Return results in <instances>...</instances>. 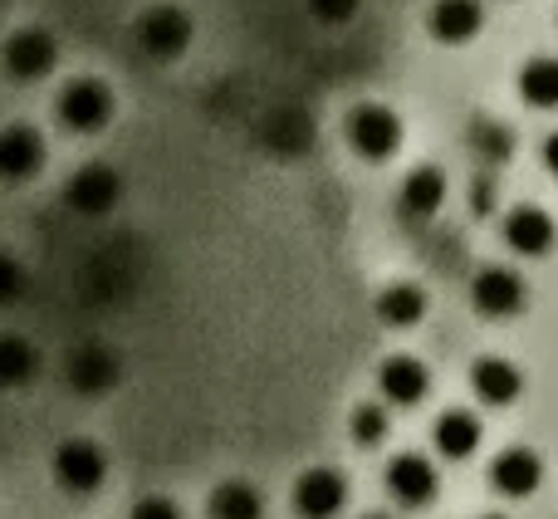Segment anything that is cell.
I'll return each instance as SVG.
<instances>
[{
    "mask_svg": "<svg viewBox=\"0 0 558 519\" xmlns=\"http://www.w3.org/2000/svg\"><path fill=\"white\" fill-rule=\"evenodd\" d=\"M54 118H59V128H69V133H104V128L118 118V98L104 79L78 74L59 88Z\"/></svg>",
    "mask_w": 558,
    "mask_h": 519,
    "instance_id": "6da1fadb",
    "label": "cell"
},
{
    "mask_svg": "<svg viewBox=\"0 0 558 519\" xmlns=\"http://www.w3.org/2000/svg\"><path fill=\"white\" fill-rule=\"evenodd\" d=\"M49 475L64 495H94L108 481V451L94 436H64L49 456Z\"/></svg>",
    "mask_w": 558,
    "mask_h": 519,
    "instance_id": "7a4b0ae2",
    "label": "cell"
},
{
    "mask_svg": "<svg viewBox=\"0 0 558 519\" xmlns=\"http://www.w3.org/2000/svg\"><path fill=\"white\" fill-rule=\"evenodd\" d=\"M0 64H5V74L15 84H39L59 64V39L45 25H20V29H10L5 49H0Z\"/></svg>",
    "mask_w": 558,
    "mask_h": 519,
    "instance_id": "3957f363",
    "label": "cell"
},
{
    "mask_svg": "<svg viewBox=\"0 0 558 519\" xmlns=\"http://www.w3.org/2000/svg\"><path fill=\"white\" fill-rule=\"evenodd\" d=\"M137 35V49L153 59H177L186 45L196 39V20L186 15L182 5H172V0H162V5H147L143 15H137L133 25Z\"/></svg>",
    "mask_w": 558,
    "mask_h": 519,
    "instance_id": "277c9868",
    "label": "cell"
},
{
    "mask_svg": "<svg viewBox=\"0 0 558 519\" xmlns=\"http://www.w3.org/2000/svg\"><path fill=\"white\" fill-rule=\"evenodd\" d=\"M123 202V172L113 162H84L64 182V206L78 216H108Z\"/></svg>",
    "mask_w": 558,
    "mask_h": 519,
    "instance_id": "5b68a950",
    "label": "cell"
},
{
    "mask_svg": "<svg viewBox=\"0 0 558 519\" xmlns=\"http://www.w3.org/2000/svg\"><path fill=\"white\" fill-rule=\"evenodd\" d=\"M118 377H123V358H118V348H108V343H78V348H69L64 383L74 387L78 397L113 393Z\"/></svg>",
    "mask_w": 558,
    "mask_h": 519,
    "instance_id": "8992f818",
    "label": "cell"
},
{
    "mask_svg": "<svg viewBox=\"0 0 558 519\" xmlns=\"http://www.w3.org/2000/svg\"><path fill=\"white\" fill-rule=\"evenodd\" d=\"M348 143L367 162H387L397 153V143H402V123H397V113L387 104H357L348 113Z\"/></svg>",
    "mask_w": 558,
    "mask_h": 519,
    "instance_id": "52a82bcc",
    "label": "cell"
},
{
    "mask_svg": "<svg viewBox=\"0 0 558 519\" xmlns=\"http://www.w3.org/2000/svg\"><path fill=\"white\" fill-rule=\"evenodd\" d=\"M471 304L481 309L485 318H514L524 304H530V289L514 269L505 265H485L481 275L471 279Z\"/></svg>",
    "mask_w": 558,
    "mask_h": 519,
    "instance_id": "ba28073f",
    "label": "cell"
},
{
    "mask_svg": "<svg viewBox=\"0 0 558 519\" xmlns=\"http://www.w3.org/2000/svg\"><path fill=\"white\" fill-rule=\"evenodd\" d=\"M348 505V481L333 466H308L294 481V510L299 519H333Z\"/></svg>",
    "mask_w": 558,
    "mask_h": 519,
    "instance_id": "9c48e42d",
    "label": "cell"
},
{
    "mask_svg": "<svg viewBox=\"0 0 558 519\" xmlns=\"http://www.w3.org/2000/svg\"><path fill=\"white\" fill-rule=\"evenodd\" d=\"M49 147H45V133L35 123H5L0 128V177L5 182H25L45 167Z\"/></svg>",
    "mask_w": 558,
    "mask_h": 519,
    "instance_id": "30bf717a",
    "label": "cell"
},
{
    "mask_svg": "<svg viewBox=\"0 0 558 519\" xmlns=\"http://www.w3.org/2000/svg\"><path fill=\"white\" fill-rule=\"evenodd\" d=\"M387 491H392L397 505H407V510H416V505H426L436 495V471L426 456L416 451H402L387 461Z\"/></svg>",
    "mask_w": 558,
    "mask_h": 519,
    "instance_id": "8fae6325",
    "label": "cell"
},
{
    "mask_svg": "<svg viewBox=\"0 0 558 519\" xmlns=\"http://www.w3.org/2000/svg\"><path fill=\"white\" fill-rule=\"evenodd\" d=\"M490 481H495V491L510 495V500L534 495L539 491V481H544L539 451H530V446H510V451H500L495 456V466H490Z\"/></svg>",
    "mask_w": 558,
    "mask_h": 519,
    "instance_id": "7c38bea8",
    "label": "cell"
},
{
    "mask_svg": "<svg viewBox=\"0 0 558 519\" xmlns=\"http://www.w3.org/2000/svg\"><path fill=\"white\" fill-rule=\"evenodd\" d=\"M377 387L387 393V402H397V407H416L426 393H432V373H426L422 358H412V353H392V358L383 363V373H377Z\"/></svg>",
    "mask_w": 558,
    "mask_h": 519,
    "instance_id": "4fadbf2b",
    "label": "cell"
},
{
    "mask_svg": "<svg viewBox=\"0 0 558 519\" xmlns=\"http://www.w3.org/2000/svg\"><path fill=\"white\" fill-rule=\"evenodd\" d=\"M554 216L544 206H514L505 216V245L514 255H549L554 251Z\"/></svg>",
    "mask_w": 558,
    "mask_h": 519,
    "instance_id": "5bb4252c",
    "label": "cell"
},
{
    "mask_svg": "<svg viewBox=\"0 0 558 519\" xmlns=\"http://www.w3.org/2000/svg\"><path fill=\"white\" fill-rule=\"evenodd\" d=\"M471 387H475V397H481V402L510 407L514 397L524 393V373L510 363V358L485 353V358H475V363H471Z\"/></svg>",
    "mask_w": 558,
    "mask_h": 519,
    "instance_id": "9a60e30c",
    "label": "cell"
},
{
    "mask_svg": "<svg viewBox=\"0 0 558 519\" xmlns=\"http://www.w3.org/2000/svg\"><path fill=\"white\" fill-rule=\"evenodd\" d=\"M426 25H432V35L441 45H465L485 25V10H481V0H436Z\"/></svg>",
    "mask_w": 558,
    "mask_h": 519,
    "instance_id": "2e32d148",
    "label": "cell"
},
{
    "mask_svg": "<svg viewBox=\"0 0 558 519\" xmlns=\"http://www.w3.org/2000/svg\"><path fill=\"white\" fill-rule=\"evenodd\" d=\"M441 206H446V177L436 172V167H416L402 182V212L412 216V221H432Z\"/></svg>",
    "mask_w": 558,
    "mask_h": 519,
    "instance_id": "e0dca14e",
    "label": "cell"
},
{
    "mask_svg": "<svg viewBox=\"0 0 558 519\" xmlns=\"http://www.w3.org/2000/svg\"><path fill=\"white\" fill-rule=\"evenodd\" d=\"M422 314H426V294L412 279H397V285H387L377 294V318L387 328H412V324H422Z\"/></svg>",
    "mask_w": 558,
    "mask_h": 519,
    "instance_id": "ac0fdd59",
    "label": "cell"
},
{
    "mask_svg": "<svg viewBox=\"0 0 558 519\" xmlns=\"http://www.w3.org/2000/svg\"><path fill=\"white\" fill-rule=\"evenodd\" d=\"M211 519H265V495L251 481H221L206 500Z\"/></svg>",
    "mask_w": 558,
    "mask_h": 519,
    "instance_id": "d6986e66",
    "label": "cell"
},
{
    "mask_svg": "<svg viewBox=\"0 0 558 519\" xmlns=\"http://www.w3.org/2000/svg\"><path fill=\"white\" fill-rule=\"evenodd\" d=\"M432 436H436V451H441L446 461H465V456L481 446V422H475L471 412H461V407H456V412L436 417V432Z\"/></svg>",
    "mask_w": 558,
    "mask_h": 519,
    "instance_id": "ffe728a7",
    "label": "cell"
},
{
    "mask_svg": "<svg viewBox=\"0 0 558 519\" xmlns=\"http://www.w3.org/2000/svg\"><path fill=\"white\" fill-rule=\"evenodd\" d=\"M39 377V348L25 334H0V387H25Z\"/></svg>",
    "mask_w": 558,
    "mask_h": 519,
    "instance_id": "44dd1931",
    "label": "cell"
},
{
    "mask_svg": "<svg viewBox=\"0 0 558 519\" xmlns=\"http://www.w3.org/2000/svg\"><path fill=\"white\" fill-rule=\"evenodd\" d=\"M520 94L534 108H558V59L539 55L520 69Z\"/></svg>",
    "mask_w": 558,
    "mask_h": 519,
    "instance_id": "7402d4cb",
    "label": "cell"
},
{
    "mask_svg": "<svg viewBox=\"0 0 558 519\" xmlns=\"http://www.w3.org/2000/svg\"><path fill=\"white\" fill-rule=\"evenodd\" d=\"M353 442L357 446H383L387 442V412L377 402H363L353 412Z\"/></svg>",
    "mask_w": 558,
    "mask_h": 519,
    "instance_id": "603a6c76",
    "label": "cell"
},
{
    "mask_svg": "<svg viewBox=\"0 0 558 519\" xmlns=\"http://www.w3.org/2000/svg\"><path fill=\"white\" fill-rule=\"evenodd\" d=\"M25 289H29V269L20 265L10 251H0V309L15 304V299H25Z\"/></svg>",
    "mask_w": 558,
    "mask_h": 519,
    "instance_id": "cb8c5ba5",
    "label": "cell"
},
{
    "mask_svg": "<svg viewBox=\"0 0 558 519\" xmlns=\"http://www.w3.org/2000/svg\"><path fill=\"white\" fill-rule=\"evenodd\" d=\"M471 143L481 147V153L490 157V162H500V157L510 153V133H505V128L495 123V118H481V123L471 128Z\"/></svg>",
    "mask_w": 558,
    "mask_h": 519,
    "instance_id": "d4e9b609",
    "label": "cell"
},
{
    "mask_svg": "<svg viewBox=\"0 0 558 519\" xmlns=\"http://www.w3.org/2000/svg\"><path fill=\"white\" fill-rule=\"evenodd\" d=\"M128 519H182V510H177L172 495H143Z\"/></svg>",
    "mask_w": 558,
    "mask_h": 519,
    "instance_id": "484cf974",
    "label": "cell"
},
{
    "mask_svg": "<svg viewBox=\"0 0 558 519\" xmlns=\"http://www.w3.org/2000/svg\"><path fill=\"white\" fill-rule=\"evenodd\" d=\"M308 10L318 20H328V25H343V20L357 15V0H308Z\"/></svg>",
    "mask_w": 558,
    "mask_h": 519,
    "instance_id": "4316f807",
    "label": "cell"
},
{
    "mask_svg": "<svg viewBox=\"0 0 558 519\" xmlns=\"http://www.w3.org/2000/svg\"><path fill=\"white\" fill-rule=\"evenodd\" d=\"M475 216H490L495 212V182H475Z\"/></svg>",
    "mask_w": 558,
    "mask_h": 519,
    "instance_id": "83f0119b",
    "label": "cell"
},
{
    "mask_svg": "<svg viewBox=\"0 0 558 519\" xmlns=\"http://www.w3.org/2000/svg\"><path fill=\"white\" fill-rule=\"evenodd\" d=\"M544 162H549V172L558 177V133H549V143H544Z\"/></svg>",
    "mask_w": 558,
    "mask_h": 519,
    "instance_id": "f1b7e54d",
    "label": "cell"
},
{
    "mask_svg": "<svg viewBox=\"0 0 558 519\" xmlns=\"http://www.w3.org/2000/svg\"><path fill=\"white\" fill-rule=\"evenodd\" d=\"M485 519H505V515H485Z\"/></svg>",
    "mask_w": 558,
    "mask_h": 519,
    "instance_id": "f546056e",
    "label": "cell"
},
{
    "mask_svg": "<svg viewBox=\"0 0 558 519\" xmlns=\"http://www.w3.org/2000/svg\"><path fill=\"white\" fill-rule=\"evenodd\" d=\"M367 519H387V515H367Z\"/></svg>",
    "mask_w": 558,
    "mask_h": 519,
    "instance_id": "4dcf8cb0",
    "label": "cell"
}]
</instances>
